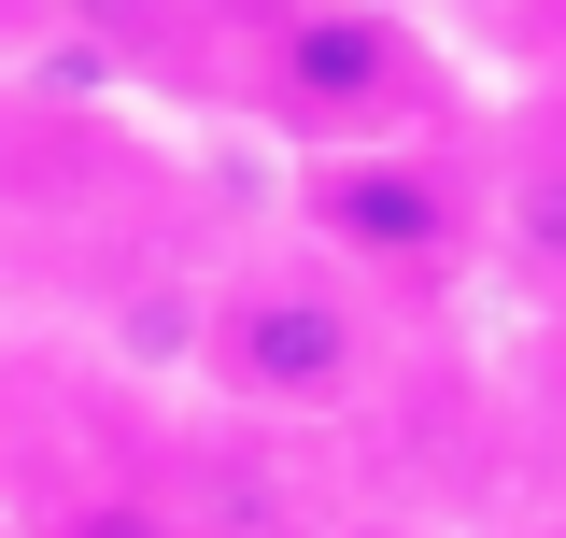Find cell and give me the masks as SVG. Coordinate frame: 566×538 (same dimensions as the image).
Here are the masks:
<instances>
[{
  "mask_svg": "<svg viewBox=\"0 0 566 538\" xmlns=\"http://www.w3.org/2000/svg\"><path fill=\"white\" fill-rule=\"evenodd\" d=\"M312 227H326V256H354V269H439L453 227H468V199H453V170L354 142V156L312 170Z\"/></svg>",
  "mask_w": 566,
  "mask_h": 538,
  "instance_id": "3957f363",
  "label": "cell"
},
{
  "mask_svg": "<svg viewBox=\"0 0 566 538\" xmlns=\"http://www.w3.org/2000/svg\"><path fill=\"white\" fill-rule=\"evenodd\" d=\"M212 383L255 411V425H326L368 383V298H354L340 269H255V283H227Z\"/></svg>",
  "mask_w": 566,
  "mask_h": 538,
  "instance_id": "6da1fadb",
  "label": "cell"
},
{
  "mask_svg": "<svg viewBox=\"0 0 566 538\" xmlns=\"http://www.w3.org/2000/svg\"><path fill=\"white\" fill-rule=\"evenodd\" d=\"M495 227H510V256H524V269H553V283H566V156H524V170L495 185Z\"/></svg>",
  "mask_w": 566,
  "mask_h": 538,
  "instance_id": "277c9868",
  "label": "cell"
},
{
  "mask_svg": "<svg viewBox=\"0 0 566 538\" xmlns=\"http://www.w3.org/2000/svg\"><path fill=\"white\" fill-rule=\"evenodd\" d=\"M270 100L354 156V142L424 114V43L382 14H270Z\"/></svg>",
  "mask_w": 566,
  "mask_h": 538,
  "instance_id": "7a4b0ae2",
  "label": "cell"
},
{
  "mask_svg": "<svg viewBox=\"0 0 566 538\" xmlns=\"http://www.w3.org/2000/svg\"><path fill=\"white\" fill-rule=\"evenodd\" d=\"M43 538H185V510H156V496H85V510H57Z\"/></svg>",
  "mask_w": 566,
  "mask_h": 538,
  "instance_id": "5b68a950",
  "label": "cell"
}]
</instances>
